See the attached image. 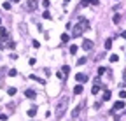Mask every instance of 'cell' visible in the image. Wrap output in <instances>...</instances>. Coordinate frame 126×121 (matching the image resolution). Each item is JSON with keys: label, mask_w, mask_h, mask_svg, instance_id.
<instances>
[{"label": "cell", "mask_w": 126, "mask_h": 121, "mask_svg": "<svg viewBox=\"0 0 126 121\" xmlns=\"http://www.w3.org/2000/svg\"><path fill=\"white\" fill-rule=\"evenodd\" d=\"M42 16H44V19H51V18H53L49 11H44V14H42Z\"/></svg>", "instance_id": "obj_19"}, {"label": "cell", "mask_w": 126, "mask_h": 121, "mask_svg": "<svg viewBox=\"0 0 126 121\" xmlns=\"http://www.w3.org/2000/svg\"><path fill=\"white\" fill-rule=\"evenodd\" d=\"M0 49H4V44H2V42H0Z\"/></svg>", "instance_id": "obj_34"}, {"label": "cell", "mask_w": 126, "mask_h": 121, "mask_svg": "<svg viewBox=\"0 0 126 121\" xmlns=\"http://www.w3.org/2000/svg\"><path fill=\"white\" fill-rule=\"evenodd\" d=\"M32 46H33V48H40V42H37V40H33V42H32Z\"/></svg>", "instance_id": "obj_31"}, {"label": "cell", "mask_w": 126, "mask_h": 121, "mask_svg": "<svg viewBox=\"0 0 126 121\" xmlns=\"http://www.w3.org/2000/svg\"><path fill=\"white\" fill-rule=\"evenodd\" d=\"M68 40H70V35L68 33H63L61 35V42H68Z\"/></svg>", "instance_id": "obj_16"}, {"label": "cell", "mask_w": 126, "mask_h": 121, "mask_svg": "<svg viewBox=\"0 0 126 121\" xmlns=\"http://www.w3.org/2000/svg\"><path fill=\"white\" fill-rule=\"evenodd\" d=\"M98 4H100V0H81L79 9L81 7H88V5H98Z\"/></svg>", "instance_id": "obj_4"}, {"label": "cell", "mask_w": 126, "mask_h": 121, "mask_svg": "<svg viewBox=\"0 0 126 121\" xmlns=\"http://www.w3.org/2000/svg\"><path fill=\"white\" fill-rule=\"evenodd\" d=\"M63 75H65V74H63L61 70H60V72H56V77H58V79H63Z\"/></svg>", "instance_id": "obj_28"}, {"label": "cell", "mask_w": 126, "mask_h": 121, "mask_svg": "<svg viewBox=\"0 0 126 121\" xmlns=\"http://www.w3.org/2000/svg\"><path fill=\"white\" fill-rule=\"evenodd\" d=\"M0 35H2V40H7V28H4V26H0Z\"/></svg>", "instance_id": "obj_11"}, {"label": "cell", "mask_w": 126, "mask_h": 121, "mask_svg": "<svg viewBox=\"0 0 126 121\" xmlns=\"http://www.w3.org/2000/svg\"><path fill=\"white\" fill-rule=\"evenodd\" d=\"M49 4H51L49 0H42V7H46V9H47V7H49Z\"/></svg>", "instance_id": "obj_26"}, {"label": "cell", "mask_w": 126, "mask_h": 121, "mask_svg": "<svg viewBox=\"0 0 126 121\" xmlns=\"http://www.w3.org/2000/svg\"><path fill=\"white\" fill-rule=\"evenodd\" d=\"M61 72H63L65 75H68V74H70V67H68V65H65V67H61Z\"/></svg>", "instance_id": "obj_14"}, {"label": "cell", "mask_w": 126, "mask_h": 121, "mask_svg": "<svg viewBox=\"0 0 126 121\" xmlns=\"http://www.w3.org/2000/svg\"><path fill=\"white\" fill-rule=\"evenodd\" d=\"M37 114V107H32V109H28V116H30V118H33Z\"/></svg>", "instance_id": "obj_13"}, {"label": "cell", "mask_w": 126, "mask_h": 121, "mask_svg": "<svg viewBox=\"0 0 126 121\" xmlns=\"http://www.w3.org/2000/svg\"><path fill=\"white\" fill-rule=\"evenodd\" d=\"M65 2H67V4H68V2H70V0H65Z\"/></svg>", "instance_id": "obj_35"}, {"label": "cell", "mask_w": 126, "mask_h": 121, "mask_svg": "<svg viewBox=\"0 0 126 121\" xmlns=\"http://www.w3.org/2000/svg\"><path fill=\"white\" fill-rule=\"evenodd\" d=\"M82 91H84V88H82V82H81V84H77L75 88H74V95H82Z\"/></svg>", "instance_id": "obj_8"}, {"label": "cell", "mask_w": 126, "mask_h": 121, "mask_svg": "<svg viewBox=\"0 0 126 121\" xmlns=\"http://www.w3.org/2000/svg\"><path fill=\"white\" fill-rule=\"evenodd\" d=\"M112 48V39H107L105 40V49H110Z\"/></svg>", "instance_id": "obj_18"}, {"label": "cell", "mask_w": 126, "mask_h": 121, "mask_svg": "<svg viewBox=\"0 0 126 121\" xmlns=\"http://www.w3.org/2000/svg\"><path fill=\"white\" fill-rule=\"evenodd\" d=\"M119 97H121L123 100H124V98H126V91H123V89H121V91H119Z\"/></svg>", "instance_id": "obj_30"}, {"label": "cell", "mask_w": 126, "mask_h": 121, "mask_svg": "<svg viewBox=\"0 0 126 121\" xmlns=\"http://www.w3.org/2000/svg\"><path fill=\"white\" fill-rule=\"evenodd\" d=\"M110 97H112V93H110L109 89H105V93H103L102 98H103V102H109V100H110Z\"/></svg>", "instance_id": "obj_12"}, {"label": "cell", "mask_w": 126, "mask_h": 121, "mask_svg": "<svg viewBox=\"0 0 126 121\" xmlns=\"http://www.w3.org/2000/svg\"><path fill=\"white\" fill-rule=\"evenodd\" d=\"M88 28H89V23H88L86 19H81L79 18V21L75 23V26H72V37H81Z\"/></svg>", "instance_id": "obj_1"}, {"label": "cell", "mask_w": 126, "mask_h": 121, "mask_svg": "<svg viewBox=\"0 0 126 121\" xmlns=\"http://www.w3.org/2000/svg\"><path fill=\"white\" fill-rule=\"evenodd\" d=\"M98 91H100V86H98V84H95V86L91 88V93H93V95H96Z\"/></svg>", "instance_id": "obj_17"}, {"label": "cell", "mask_w": 126, "mask_h": 121, "mask_svg": "<svg viewBox=\"0 0 126 121\" xmlns=\"http://www.w3.org/2000/svg\"><path fill=\"white\" fill-rule=\"evenodd\" d=\"M81 111H82V107H81V105H77V107L74 109V112H72V118H79V114H81Z\"/></svg>", "instance_id": "obj_10"}, {"label": "cell", "mask_w": 126, "mask_h": 121, "mask_svg": "<svg viewBox=\"0 0 126 121\" xmlns=\"http://www.w3.org/2000/svg\"><path fill=\"white\" fill-rule=\"evenodd\" d=\"M112 21H114V23L117 25V23H119V21H121V14H114V18H112Z\"/></svg>", "instance_id": "obj_15"}, {"label": "cell", "mask_w": 126, "mask_h": 121, "mask_svg": "<svg viewBox=\"0 0 126 121\" xmlns=\"http://www.w3.org/2000/svg\"><path fill=\"white\" fill-rule=\"evenodd\" d=\"M121 109H124V100H123V98H121L119 102L114 104V111H121Z\"/></svg>", "instance_id": "obj_7"}, {"label": "cell", "mask_w": 126, "mask_h": 121, "mask_svg": "<svg viewBox=\"0 0 126 121\" xmlns=\"http://www.w3.org/2000/svg\"><path fill=\"white\" fill-rule=\"evenodd\" d=\"M5 72H7L5 69H0V79H2V77H4V74H5Z\"/></svg>", "instance_id": "obj_32"}, {"label": "cell", "mask_w": 126, "mask_h": 121, "mask_svg": "<svg viewBox=\"0 0 126 121\" xmlns=\"http://www.w3.org/2000/svg\"><path fill=\"white\" fill-rule=\"evenodd\" d=\"M68 97H61L60 98V102H58V105H56V109H54V116L60 119V118H63V114H65V111H67V107H68Z\"/></svg>", "instance_id": "obj_2"}, {"label": "cell", "mask_w": 126, "mask_h": 121, "mask_svg": "<svg viewBox=\"0 0 126 121\" xmlns=\"http://www.w3.org/2000/svg\"><path fill=\"white\" fill-rule=\"evenodd\" d=\"M105 72H107V70H105V67H100V69H98V75H103Z\"/></svg>", "instance_id": "obj_25"}, {"label": "cell", "mask_w": 126, "mask_h": 121, "mask_svg": "<svg viewBox=\"0 0 126 121\" xmlns=\"http://www.w3.org/2000/svg\"><path fill=\"white\" fill-rule=\"evenodd\" d=\"M7 74H9V75H11V77H14V75H18V70H16V69H11V70H9V72H7Z\"/></svg>", "instance_id": "obj_21"}, {"label": "cell", "mask_w": 126, "mask_h": 121, "mask_svg": "<svg viewBox=\"0 0 126 121\" xmlns=\"http://www.w3.org/2000/svg\"><path fill=\"white\" fill-rule=\"evenodd\" d=\"M37 7H39V0H26V9L30 12H33Z\"/></svg>", "instance_id": "obj_3"}, {"label": "cell", "mask_w": 126, "mask_h": 121, "mask_svg": "<svg viewBox=\"0 0 126 121\" xmlns=\"http://www.w3.org/2000/svg\"><path fill=\"white\" fill-rule=\"evenodd\" d=\"M4 9H5V11H9V9H11V4H9V2H5V4H4Z\"/></svg>", "instance_id": "obj_29"}, {"label": "cell", "mask_w": 126, "mask_h": 121, "mask_svg": "<svg viewBox=\"0 0 126 121\" xmlns=\"http://www.w3.org/2000/svg\"><path fill=\"white\" fill-rule=\"evenodd\" d=\"M7 93H9L11 97H12V95H16V88H9V89H7Z\"/></svg>", "instance_id": "obj_22"}, {"label": "cell", "mask_w": 126, "mask_h": 121, "mask_svg": "<svg viewBox=\"0 0 126 121\" xmlns=\"http://www.w3.org/2000/svg\"><path fill=\"white\" fill-rule=\"evenodd\" d=\"M7 119V114H0V121H5Z\"/></svg>", "instance_id": "obj_33"}, {"label": "cell", "mask_w": 126, "mask_h": 121, "mask_svg": "<svg viewBox=\"0 0 126 121\" xmlns=\"http://www.w3.org/2000/svg\"><path fill=\"white\" fill-rule=\"evenodd\" d=\"M117 60H119V56H117V55H112V56H110V62H112V63H116Z\"/></svg>", "instance_id": "obj_23"}, {"label": "cell", "mask_w": 126, "mask_h": 121, "mask_svg": "<svg viewBox=\"0 0 126 121\" xmlns=\"http://www.w3.org/2000/svg\"><path fill=\"white\" fill-rule=\"evenodd\" d=\"M30 79H33V81H39L40 84H44V82H46L44 79H39V77H37V75H30Z\"/></svg>", "instance_id": "obj_20"}, {"label": "cell", "mask_w": 126, "mask_h": 121, "mask_svg": "<svg viewBox=\"0 0 126 121\" xmlns=\"http://www.w3.org/2000/svg\"><path fill=\"white\" fill-rule=\"evenodd\" d=\"M77 46H70V53H72V55H75V53H77Z\"/></svg>", "instance_id": "obj_24"}, {"label": "cell", "mask_w": 126, "mask_h": 121, "mask_svg": "<svg viewBox=\"0 0 126 121\" xmlns=\"http://www.w3.org/2000/svg\"><path fill=\"white\" fill-rule=\"evenodd\" d=\"M75 81H77V82H86V81H88V75H86V74H81V72H79V74L75 75Z\"/></svg>", "instance_id": "obj_6"}, {"label": "cell", "mask_w": 126, "mask_h": 121, "mask_svg": "<svg viewBox=\"0 0 126 121\" xmlns=\"http://www.w3.org/2000/svg\"><path fill=\"white\" fill-rule=\"evenodd\" d=\"M93 46H95L93 40H89V39H84V40H82V49H84V51H91Z\"/></svg>", "instance_id": "obj_5"}, {"label": "cell", "mask_w": 126, "mask_h": 121, "mask_svg": "<svg viewBox=\"0 0 126 121\" xmlns=\"http://www.w3.org/2000/svg\"><path fill=\"white\" fill-rule=\"evenodd\" d=\"M25 97H28V98H35L37 93L33 91V89H25Z\"/></svg>", "instance_id": "obj_9"}, {"label": "cell", "mask_w": 126, "mask_h": 121, "mask_svg": "<svg viewBox=\"0 0 126 121\" xmlns=\"http://www.w3.org/2000/svg\"><path fill=\"white\" fill-rule=\"evenodd\" d=\"M82 63H86V58H79L77 60V65H82Z\"/></svg>", "instance_id": "obj_27"}, {"label": "cell", "mask_w": 126, "mask_h": 121, "mask_svg": "<svg viewBox=\"0 0 126 121\" xmlns=\"http://www.w3.org/2000/svg\"><path fill=\"white\" fill-rule=\"evenodd\" d=\"M0 23H2V19H0Z\"/></svg>", "instance_id": "obj_36"}]
</instances>
